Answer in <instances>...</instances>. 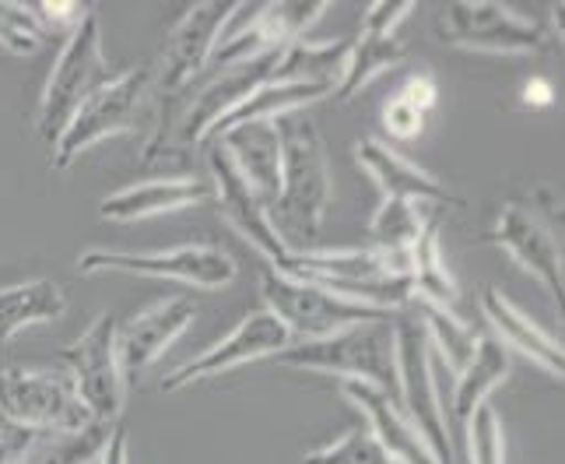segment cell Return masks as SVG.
<instances>
[{
    "instance_id": "obj_6",
    "label": "cell",
    "mask_w": 565,
    "mask_h": 464,
    "mask_svg": "<svg viewBox=\"0 0 565 464\" xmlns=\"http://www.w3.org/2000/svg\"><path fill=\"white\" fill-rule=\"evenodd\" d=\"M82 275H106V271H120V275H141V278H166L183 282L198 288H228L239 275L236 257L218 243H180L166 250H106L92 246L77 257Z\"/></svg>"
},
{
    "instance_id": "obj_26",
    "label": "cell",
    "mask_w": 565,
    "mask_h": 464,
    "mask_svg": "<svg viewBox=\"0 0 565 464\" xmlns=\"http://www.w3.org/2000/svg\"><path fill=\"white\" fill-rule=\"evenodd\" d=\"M67 309V293L53 278H29L0 285V341L35 324L61 320Z\"/></svg>"
},
{
    "instance_id": "obj_9",
    "label": "cell",
    "mask_w": 565,
    "mask_h": 464,
    "mask_svg": "<svg viewBox=\"0 0 565 464\" xmlns=\"http://www.w3.org/2000/svg\"><path fill=\"white\" fill-rule=\"evenodd\" d=\"M278 362L288 366V370L341 377V383L359 380L397 394L394 356H390V324H355L327 338L291 341L278 356Z\"/></svg>"
},
{
    "instance_id": "obj_7",
    "label": "cell",
    "mask_w": 565,
    "mask_h": 464,
    "mask_svg": "<svg viewBox=\"0 0 565 464\" xmlns=\"http://www.w3.org/2000/svg\"><path fill=\"white\" fill-rule=\"evenodd\" d=\"M260 296H264V309L285 327L291 341L327 338V335H338L344 327H355V324H390L394 320V314H386V309L352 303L344 296L327 293L320 285L288 278L270 264L260 275Z\"/></svg>"
},
{
    "instance_id": "obj_5",
    "label": "cell",
    "mask_w": 565,
    "mask_h": 464,
    "mask_svg": "<svg viewBox=\"0 0 565 464\" xmlns=\"http://www.w3.org/2000/svg\"><path fill=\"white\" fill-rule=\"evenodd\" d=\"M555 225H562V204L555 201V193L548 187H537L527 198L502 204L484 240L499 246L502 254H510L527 275H534L548 288L552 299L562 303L565 275H562V243L555 236Z\"/></svg>"
},
{
    "instance_id": "obj_1",
    "label": "cell",
    "mask_w": 565,
    "mask_h": 464,
    "mask_svg": "<svg viewBox=\"0 0 565 464\" xmlns=\"http://www.w3.org/2000/svg\"><path fill=\"white\" fill-rule=\"evenodd\" d=\"M278 138H281V180H278V198L267 208V215L288 254H302V250H317L330 208L327 148L317 120L306 113L281 116Z\"/></svg>"
},
{
    "instance_id": "obj_34",
    "label": "cell",
    "mask_w": 565,
    "mask_h": 464,
    "mask_svg": "<svg viewBox=\"0 0 565 464\" xmlns=\"http://www.w3.org/2000/svg\"><path fill=\"white\" fill-rule=\"evenodd\" d=\"M32 14L39 18V25H43L46 32L50 29H67L71 32L88 14V8L74 4V0H39V4L32 8Z\"/></svg>"
},
{
    "instance_id": "obj_28",
    "label": "cell",
    "mask_w": 565,
    "mask_h": 464,
    "mask_svg": "<svg viewBox=\"0 0 565 464\" xmlns=\"http://www.w3.org/2000/svg\"><path fill=\"white\" fill-rule=\"evenodd\" d=\"M412 309L422 320V331L428 338V348H433V359L439 356L454 373H460L467 359L475 356L478 338L484 335L481 327L475 320H467L463 314H446V309H436V306L412 303Z\"/></svg>"
},
{
    "instance_id": "obj_21",
    "label": "cell",
    "mask_w": 565,
    "mask_h": 464,
    "mask_svg": "<svg viewBox=\"0 0 565 464\" xmlns=\"http://www.w3.org/2000/svg\"><path fill=\"white\" fill-rule=\"evenodd\" d=\"M207 201H211V183L204 177H151L103 198L99 215L109 222H138L151 215H169V211L198 208Z\"/></svg>"
},
{
    "instance_id": "obj_38",
    "label": "cell",
    "mask_w": 565,
    "mask_h": 464,
    "mask_svg": "<svg viewBox=\"0 0 565 464\" xmlns=\"http://www.w3.org/2000/svg\"><path fill=\"white\" fill-rule=\"evenodd\" d=\"M523 103L541 109V106H552L555 103V88L544 82V77H531L527 85H523Z\"/></svg>"
},
{
    "instance_id": "obj_29",
    "label": "cell",
    "mask_w": 565,
    "mask_h": 464,
    "mask_svg": "<svg viewBox=\"0 0 565 464\" xmlns=\"http://www.w3.org/2000/svg\"><path fill=\"white\" fill-rule=\"evenodd\" d=\"M109 433H113V425L92 422L77 433H50L46 440L39 436L18 464H95L106 447Z\"/></svg>"
},
{
    "instance_id": "obj_4",
    "label": "cell",
    "mask_w": 565,
    "mask_h": 464,
    "mask_svg": "<svg viewBox=\"0 0 565 464\" xmlns=\"http://www.w3.org/2000/svg\"><path fill=\"white\" fill-rule=\"evenodd\" d=\"M278 271L288 278L320 285L327 293L344 296L352 303L386 309V314L412 306V285H407V278L394 275L373 246L302 250V254H288L278 264Z\"/></svg>"
},
{
    "instance_id": "obj_25",
    "label": "cell",
    "mask_w": 565,
    "mask_h": 464,
    "mask_svg": "<svg viewBox=\"0 0 565 464\" xmlns=\"http://www.w3.org/2000/svg\"><path fill=\"white\" fill-rule=\"evenodd\" d=\"M502 380H510V352H505V345L495 341L492 335H481L475 356L467 359V366L454 380L450 422L463 430L467 419L478 412V404L489 401V394L495 391Z\"/></svg>"
},
{
    "instance_id": "obj_12",
    "label": "cell",
    "mask_w": 565,
    "mask_h": 464,
    "mask_svg": "<svg viewBox=\"0 0 565 464\" xmlns=\"http://www.w3.org/2000/svg\"><path fill=\"white\" fill-rule=\"evenodd\" d=\"M239 8L243 4H193L172 22V29L162 39L159 61L151 64L154 99L180 95L198 82V74L207 67L225 25L236 18Z\"/></svg>"
},
{
    "instance_id": "obj_11",
    "label": "cell",
    "mask_w": 565,
    "mask_h": 464,
    "mask_svg": "<svg viewBox=\"0 0 565 464\" xmlns=\"http://www.w3.org/2000/svg\"><path fill=\"white\" fill-rule=\"evenodd\" d=\"M67 383L74 387L77 401L85 404L92 422L116 425L127 404V380L116 356V317L99 314L82 335H77L64 352Z\"/></svg>"
},
{
    "instance_id": "obj_31",
    "label": "cell",
    "mask_w": 565,
    "mask_h": 464,
    "mask_svg": "<svg viewBox=\"0 0 565 464\" xmlns=\"http://www.w3.org/2000/svg\"><path fill=\"white\" fill-rule=\"evenodd\" d=\"M463 433L471 464H505V430L492 401L478 404V412L467 419Z\"/></svg>"
},
{
    "instance_id": "obj_8",
    "label": "cell",
    "mask_w": 565,
    "mask_h": 464,
    "mask_svg": "<svg viewBox=\"0 0 565 464\" xmlns=\"http://www.w3.org/2000/svg\"><path fill=\"white\" fill-rule=\"evenodd\" d=\"M148 95H151V64L113 74L109 82L95 88L71 116L61 141H56V148L46 155L50 169L64 172V169H71L77 155H85L88 148H95L106 138H116V134H127L138 127V116H141V106Z\"/></svg>"
},
{
    "instance_id": "obj_20",
    "label": "cell",
    "mask_w": 565,
    "mask_h": 464,
    "mask_svg": "<svg viewBox=\"0 0 565 464\" xmlns=\"http://www.w3.org/2000/svg\"><path fill=\"white\" fill-rule=\"evenodd\" d=\"M355 162L369 172V180L380 187L383 201H415V204H439V208L460 204L433 172L407 162L401 151H394L376 138H362L355 145Z\"/></svg>"
},
{
    "instance_id": "obj_19",
    "label": "cell",
    "mask_w": 565,
    "mask_h": 464,
    "mask_svg": "<svg viewBox=\"0 0 565 464\" xmlns=\"http://www.w3.org/2000/svg\"><path fill=\"white\" fill-rule=\"evenodd\" d=\"M341 394L352 401L355 409H362L369 433L376 436V443L390 454L394 464H436L428 443L418 436V430L401 412L397 394L380 391L373 383H359V380H344Z\"/></svg>"
},
{
    "instance_id": "obj_36",
    "label": "cell",
    "mask_w": 565,
    "mask_h": 464,
    "mask_svg": "<svg viewBox=\"0 0 565 464\" xmlns=\"http://www.w3.org/2000/svg\"><path fill=\"white\" fill-rule=\"evenodd\" d=\"M35 440H39V433L0 415V464H18L29 454V447Z\"/></svg>"
},
{
    "instance_id": "obj_33",
    "label": "cell",
    "mask_w": 565,
    "mask_h": 464,
    "mask_svg": "<svg viewBox=\"0 0 565 464\" xmlns=\"http://www.w3.org/2000/svg\"><path fill=\"white\" fill-rule=\"evenodd\" d=\"M383 130L394 141H415L425 130V113L415 109L412 103H404L401 95H390L383 103Z\"/></svg>"
},
{
    "instance_id": "obj_22",
    "label": "cell",
    "mask_w": 565,
    "mask_h": 464,
    "mask_svg": "<svg viewBox=\"0 0 565 464\" xmlns=\"http://www.w3.org/2000/svg\"><path fill=\"white\" fill-rule=\"evenodd\" d=\"M481 314L492 324L495 341L513 345L516 352H523L531 362H537L552 380L562 383V366H565L562 341L552 338L537 320H531L527 314H523V309L505 296L502 288H495V285L481 288Z\"/></svg>"
},
{
    "instance_id": "obj_17",
    "label": "cell",
    "mask_w": 565,
    "mask_h": 464,
    "mask_svg": "<svg viewBox=\"0 0 565 464\" xmlns=\"http://www.w3.org/2000/svg\"><path fill=\"white\" fill-rule=\"evenodd\" d=\"M204 159H207V183H211V201L218 204V215L239 232V236L260 250V257L270 261V267H278L288 250L278 240L275 225H270L267 204L253 193V187L243 180V172L232 166L228 151L222 141H207L204 145Z\"/></svg>"
},
{
    "instance_id": "obj_37",
    "label": "cell",
    "mask_w": 565,
    "mask_h": 464,
    "mask_svg": "<svg viewBox=\"0 0 565 464\" xmlns=\"http://www.w3.org/2000/svg\"><path fill=\"white\" fill-rule=\"evenodd\" d=\"M95 464H130V440H127V425L116 422L113 433L106 440V447L99 454V461Z\"/></svg>"
},
{
    "instance_id": "obj_24",
    "label": "cell",
    "mask_w": 565,
    "mask_h": 464,
    "mask_svg": "<svg viewBox=\"0 0 565 464\" xmlns=\"http://www.w3.org/2000/svg\"><path fill=\"white\" fill-rule=\"evenodd\" d=\"M443 211H436L418 232V240L407 254V285H412V303L436 306L446 314H460V285L454 271L446 267L443 246H439Z\"/></svg>"
},
{
    "instance_id": "obj_14",
    "label": "cell",
    "mask_w": 565,
    "mask_h": 464,
    "mask_svg": "<svg viewBox=\"0 0 565 464\" xmlns=\"http://www.w3.org/2000/svg\"><path fill=\"white\" fill-rule=\"evenodd\" d=\"M243 25H225L218 46L211 53V71L236 67L246 61H260V56H275L288 43L302 39L327 14V0L317 4H260L253 11H236Z\"/></svg>"
},
{
    "instance_id": "obj_15",
    "label": "cell",
    "mask_w": 565,
    "mask_h": 464,
    "mask_svg": "<svg viewBox=\"0 0 565 464\" xmlns=\"http://www.w3.org/2000/svg\"><path fill=\"white\" fill-rule=\"evenodd\" d=\"M288 345H291V335L285 331V327L270 317L267 309H253V314H246L225 338L207 345L204 352H198L193 359L180 362L177 370H169L162 377V391L172 394V391H183V387L198 383V380L236 370V366L257 362V359H278Z\"/></svg>"
},
{
    "instance_id": "obj_35",
    "label": "cell",
    "mask_w": 565,
    "mask_h": 464,
    "mask_svg": "<svg viewBox=\"0 0 565 464\" xmlns=\"http://www.w3.org/2000/svg\"><path fill=\"white\" fill-rule=\"evenodd\" d=\"M397 95L404 103H412L415 109H422L425 116L433 113V106L439 103V82L433 71H412L407 74V82L397 88Z\"/></svg>"
},
{
    "instance_id": "obj_13",
    "label": "cell",
    "mask_w": 565,
    "mask_h": 464,
    "mask_svg": "<svg viewBox=\"0 0 565 464\" xmlns=\"http://www.w3.org/2000/svg\"><path fill=\"white\" fill-rule=\"evenodd\" d=\"M0 415L25 425L32 433H77L92 425V415L77 401L64 377L43 370H0Z\"/></svg>"
},
{
    "instance_id": "obj_10",
    "label": "cell",
    "mask_w": 565,
    "mask_h": 464,
    "mask_svg": "<svg viewBox=\"0 0 565 464\" xmlns=\"http://www.w3.org/2000/svg\"><path fill=\"white\" fill-rule=\"evenodd\" d=\"M439 43L471 53H499V56H537L552 46L555 32L537 18L516 14L492 0H460L439 11L436 18Z\"/></svg>"
},
{
    "instance_id": "obj_30",
    "label": "cell",
    "mask_w": 565,
    "mask_h": 464,
    "mask_svg": "<svg viewBox=\"0 0 565 464\" xmlns=\"http://www.w3.org/2000/svg\"><path fill=\"white\" fill-rule=\"evenodd\" d=\"M302 464H394V461L376 443V436L369 433V425H352L344 436L309 451Z\"/></svg>"
},
{
    "instance_id": "obj_18",
    "label": "cell",
    "mask_w": 565,
    "mask_h": 464,
    "mask_svg": "<svg viewBox=\"0 0 565 464\" xmlns=\"http://www.w3.org/2000/svg\"><path fill=\"white\" fill-rule=\"evenodd\" d=\"M193 317H198V303L190 296H166L116 324V356H120L127 387L186 331Z\"/></svg>"
},
{
    "instance_id": "obj_27",
    "label": "cell",
    "mask_w": 565,
    "mask_h": 464,
    "mask_svg": "<svg viewBox=\"0 0 565 464\" xmlns=\"http://www.w3.org/2000/svg\"><path fill=\"white\" fill-rule=\"evenodd\" d=\"M348 56V39H330V43H313V39H296L288 43L270 67L267 82L275 85H338L341 67Z\"/></svg>"
},
{
    "instance_id": "obj_2",
    "label": "cell",
    "mask_w": 565,
    "mask_h": 464,
    "mask_svg": "<svg viewBox=\"0 0 565 464\" xmlns=\"http://www.w3.org/2000/svg\"><path fill=\"white\" fill-rule=\"evenodd\" d=\"M390 356H394V387L401 412L428 443L436 464H454V436L436 391L433 348H428L422 320L412 306L397 309V317L390 320Z\"/></svg>"
},
{
    "instance_id": "obj_16",
    "label": "cell",
    "mask_w": 565,
    "mask_h": 464,
    "mask_svg": "<svg viewBox=\"0 0 565 464\" xmlns=\"http://www.w3.org/2000/svg\"><path fill=\"white\" fill-rule=\"evenodd\" d=\"M415 4H386V0H376L362 11V32L355 43H348V56H344V67L341 77L334 85V99L341 103H352L359 92H365V85H373L376 77L390 67H401L404 64V39H401V22L412 18Z\"/></svg>"
},
{
    "instance_id": "obj_3",
    "label": "cell",
    "mask_w": 565,
    "mask_h": 464,
    "mask_svg": "<svg viewBox=\"0 0 565 464\" xmlns=\"http://www.w3.org/2000/svg\"><path fill=\"white\" fill-rule=\"evenodd\" d=\"M109 77L113 74H109L106 50H103L99 14H95V8H88L82 22L67 32L64 50L56 53L46 88L39 95V106H35V134H39V141L46 145V155L61 141V134L67 130L77 106H82L103 82H109Z\"/></svg>"
},
{
    "instance_id": "obj_23",
    "label": "cell",
    "mask_w": 565,
    "mask_h": 464,
    "mask_svg": "<svg viewBox=\"0 0 565 464\" xmlns=\"http://www.w3.org/2000/svg\"><path fill=\"white\" fill-rule=\"evenodd\" d=\"M214 141H222L232 166L243 172V180L253 187V193L270 208L278 198V180H281V138H278V120H260V124H239L222 134H214Z\"/></svg>"
},
{
    "instance_id": "obj_32",
    "label": "cell",
    "mask_w": 565,
    "mask_h": 464,
    "mask_svg": "<svg viewBox=\"0 0 565 464\" xmlns=\"http://www.w3.org/2000/svg\"><path fill=\"white\" fill-rule=\"evenodd\" d=\"M0 46L18 56H32L46 46V29L39 25L32 8L14 4V0H0Z\"/></svg>"
}]
</instances>
